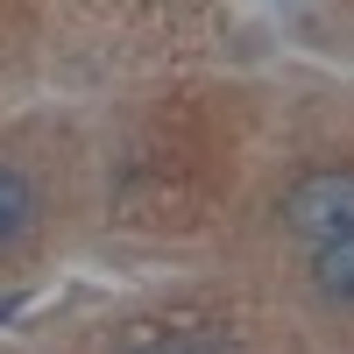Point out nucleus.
Masks as SVG:
<instances>
[{
  "label": "nucleus",
  "mask_w": 354,
  "mask_h": 354,
  "mask_svg": "<svg viewBox=\"0 0 354 354\" xmlns=\"http://www.w3.org/2000/svg\"><path fill=\"white\" fill-rule=\"evenodd\" d=\"M312 290L326 305L354 312V234H333V241H312Z\"/></svg>",
  "instance_id": "3"
},
{
  "label": "nucleus",
  "mask_w": 354,
  "mask_h": 354,
  "mask_svg": "<svg viewBox=\"0 0 354 354\" xmlns=\"http://www.w3.org/2000/svg\"><path fill=\"white\" fill-rule=\"evenodd\" d=\"M36 220H43V198L28 185V170L0 163V248H21L28 234H36Z\"/></svg>",
  "instance_id": "2"
},
{
  "label": "nucleus",
  "mask_w": 354,
  "mask_h": 354,
  "mask_svg": "<svg viewBox=\"0 0 354 354\" xmlns=\"http://www.w3.org/2000/svg\"><path fill=\"white\" fill-rule=\"evenodd\" d=\"M283 227L305 241H333L354 234V170H312L283 192Z\"/></svg>",
  "instance_id": "1"
},
{
  "label": "nucleus",
  "mask_w": 354,
  "mask_h": 354,
  "mask_svg": "<svg viewBox=\"0 0 354 354\" xmlns=\"http://www.w3.org/2000/svg\"><path fill=\"white\" fill-rule=\"evenodd\" d=\"M128 354H234V340H220L213 326H192V333H163V340H142Z\"/></svg>",
  "instance_id": "4"
}]
</instances>
